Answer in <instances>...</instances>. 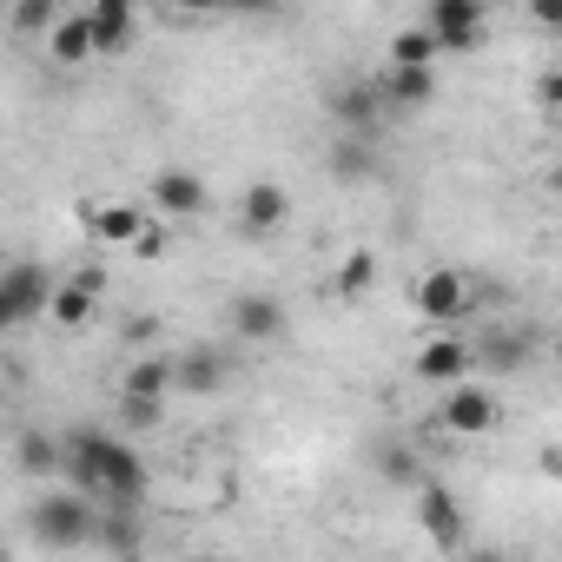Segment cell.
Masks as SVG:
<instances>
[{
  "mask_svg": "<svg viewBox=\"0 0 562 562\" xmlns=\"http://www.w3.org/2000/svg\"><path fill=\"white\" fill-rule=\"evenodd\" d=\"M60 476H67V490H87V496L106 503V509H133V503L146 496V463H139V450H133L126 437L100 430V424H80V430L60 437Z\"/></svg>",
  "mask_w": 562,
  "mask_h": 562,
  "instance_id": "cell-1",
  "label": "cell"
},
{
  "mask_svg": "<svg viewBox=\"0 0 562 562\" xmlns=\"http://www.w3.org/2000/svg\"><path fill=\"white\" fill-rule=\"evenodd\" d=\"M27 522H34V536H41L47 549H80V542L100 536V503H93L87 490H47V496L27 509Z\"/></svg>",
  "mask_w": 562,
  "mask_h": 562,
  "instance_id": "cell-2",
  "label": "cell"
},
{
  "mask_svg": "<svg viewBox=\"0 0 562 562\" xmlns=\"http://www.w3.org/2000/svg\"><path fill=\"white\" fill-rule=\"evenodd\" d=\"M54 292H60V285H54L41 265H8V271H0V325L21 331V325L47 318V312H54Z\"/></svg>",
  "mask_w": 562,
  "mask_h": 562,
  "instance_id": "cell-3",
  "label": "cell"
},
{
  "mask_svg": "<svg viewBox=\"0 0 562 562\" xmlns=\"http://www.w3.org/2000/svg\"><path fill=\"white\" fill-rule=\"evenodd\" d=\"M417 318L437 325V331H450L457 318H470V278L457 265H430L417 278Z\"/></svg>",
  "mask_w": 562,
  "mask_h": 562,
  "instance_id": "cell-4",
  "label": "cell"
},
{
  "mask_svg": "<svg viewBox=\"0 0 562 562\" xmlns=\"http://www.w3.org/2000/svg\"><path fill=\"white\" fill-rule=\"evenodd\" d=\"M411 371H417V384H443V391H457V384H470V371H476V345L457 338V331H437V338L417 345Z\"/></svg>",
  "mask_w": 562,
  "mask_h": 562,
  "instance_id": "cell-5",
  "label": "cell"
},
{
  "mask_svg": "<svg viewBox=\"0 0 562 562\" xmlns=\"http://www.w3.org/2000/svg\"><path fill=\"white\" fill-rule=\"evenodd\" d=\"M443 54H470L476 41H483V27H490V14L476 8V0H430L424 8V21H417Z\"/></svg>",
  "mask_w": 562,
  "mask_h": 562,
  "instance_id": "cell-6",
  "label": "cell"
},
{
  "mask_svg": "<svg viewBox=\"0 0 562 562\" xmlns=\"http://www.w3.org/2000/svg\"><path fill=\"white\" fill-rule=\"evenodd\" d=\"M100 299H106V271H100V265H80L67 285L54 292V312H47V318H54L60 331H87V325L100 318Z\"/></svg>",
  "mask_w": 562,
  "mask_h": 562,
  "instance_id": "cell-7",
  "label": "cell"
},
{
  "mask_svg": "<svg viewBox=\"0 0 562 562\" xmlns=\"http://www.w3.org/2000/svg\"><path fill=\"white\" fill-rule=\"evenodd\" d=\"M496 391H483L476 378L470 384H457V391H443V411H437V424L450 430V437H490L496 430Z\"/></svg>",
  "mask_w": 562,
  "mask_h": 562,
  "instance_id": "cell-8",
  "label": "cell"
},
{
  "mask_svg": "<svg viewBox=\"0 0 562 562\" xmlns=\"http://www.w3.org/2000/svg\"><path fill=\"white\" fill-rule=\"evenodd\" d=\"M146 205H153V212H166V218H199V212L212 205V192H205V179H199V172H186V166H166V172H153V192H146Z\"/></svg>",
  "mask_w": 562,
  "mask_h": 562,
  "instance_id": "cell-9",
  "label": "cell"
},
{
  "mask_svg": "<svg viewBox=\"0 0 562 562\" xmlns=\"http://www.w3.org/2000/svg\"><path fill=\"white\" fill-rule=\"evenodd\" d=\"M417 522H424V536H430L437 549H463V529H470V516H463L457 490H443V483H424V490H417Z\"/></svg>",
  "mask_w": 562,
  "mask_h": 562,
  "instance_id": "cell-10",
  "label": "cell"
},
{
  "mask_svg": "<svg viewBox=\"0 0 562 562\" xmlns=\"http://www.w3.org/2000/svg\"><path fill=\"white\" fill-rule=\"evenodd\" d=\"M285 218H292V192L278 186V179H251V186H245V199H238V225H245L251 238L278 232Z\"/></svg>",
  "mask_w": 562,
  "mask_h": 562,
  "instance_id": "cell-11",
  "label": "cell"
},
{
  "mask_svg": "<svg viewBox=\"0 0 562 562\" xmlns=\"http://www.w3.org/2000/svg\"><path fill=\"white\" fill-rule=\"evenodd\" d=\"M87 212V232L100 245H139V232L153 225V205H133V199H113V205H80Z\"/></svg>",
  "mask_w": 562,
  "mask_h": 562,
  "instance_id": "cell-12",
  "label": "cell"
},
{
  "mask_svg": "<svg viewBox=\"0 0 562 562\" xmlns=\"http://www.w3.org/2000/svg\"><path fill=\"white\" fill-rule=\"evenodd\" d=\"M536 358V338L516 325H483L476 331V371H522Z\"/></svg>",
  "mask_w": 562,
  "mask_h": 562,
  "instance_id": "cell-13",
  "label": "cell"
},
{
  "mask_svg": "<svg viewBox=\"0 0 562 562\" xmlns=\"http://www.w3.org/2000/svg\"><path fill=\"white\" fill-rule=\"evenodd\" d=\"M225 318H232V331H238V338H251V345L285 338V305H278L271 292H238Z\"/></svg>",
  "mask_w": 562,
  "mask_h": 562,
  "instance_id": "cell-14",
  "label": "cell"
},
{
  "mask_svg": "<svg viewBox=\"0 0 562 562\" xmlns=\"http://www.w3.org/2000/svg\"><path fill=\"white\" fill-rule=\"evenodd\" d=\"M179 391V358H166V351H146V358H133V371H126V384H120V397H172Z\"/></svg>",
  "mask_w": 562,
  "mask_h": 562,
  "instance_id": "cell-15",
  "label": "cell"
},
{
  "mask_svg": "<svg viewBox=\"0 0 562 562\" xmlns=\"http://www.w3.org/2000/svg\"><path fill=\"white\" fill-rule=\"evenodd\" d=\"M378 93H384V106L417 113V106H430V100H437V74H430V67H384Z\"/></svg>",
  "mask_w": 562,
  "mask_h": 562,
  "instance_id": "cell-16",
  "label": "cell"
},
{
  "mask_svg": "<svg viewBox=\"0 0 562 562\" xmlns=\"http://www.w3.org/2000/svg\"><path fill=\"white\" fill-rule=\"evenodd\" d=\"M378 106H384L378 80H351V87H338V93H331V113L351 126V139H364V133L378 126Z\"/></svg>",
  "mask_w": 562,
  "mask_h": 562,
  "instance_id": "cell-17",
  "label": "cell"
},
{
  "mask_svg": "<svg viewBox=\"0 0 562 562\" xmlns=\"http://www.w3.org/2000/svg\"><path fill=\"white\" fill-rule=\"evenodd\" d=\"M87 27H93V47H100V54H120V47L133 41L139 14L126 8V0H93V8H87Z\"/></svg>",
  "mask_w": 562,
  "mask_h": 562,
  "instance_id": "cell-18",
  "label": "cell"
},
{
  "mask_svg": "<svg viewBox=\"0 0 562 562\" xmlns=\"http://www.w3.org/2000/svg\"><path fill=\"white\" fill-rule=\"evenodd\" d=\"M47 54H54V67H87L100 47H93V27H87V8L80 14H60V27L47 34Z\"/></svg>",
  "mask_w": 562,
  "mask_h": 562,
  "instance_id": "cell-19",
  "label": "cell"
},
{
  "mask_svg": "<svg viewBox=\"0 0 562 562\" xmlns=\"http://www.w3.org/2000/svg\"><path fill=\"white\" fill-rule=\"evenodd\" d=\"M378 476H384V483H397V490H424V463H417V450H411V443H397V437H384V443H378Z\"/></svg>",
  "mask_w": 562,
  "mask_h": 562,
  "instance_id": "cell-20",
  "label": "cell"
},
{
  "mask_svg": "<svg viewBox=\"0 0 562 562\" xmlns=\"http://www.w3.org/2000/svg\"><path fill=\"white\" fill-rule=\"evenodd\" d=\"M225 378H232V364L218 358V351H192V358H179V391H225Z\"/></svg>",
  "mask_w": 562,
  "mask_h": 562,
  "instance_id": "cell-21",
  "label": "cell"
},
{
  "mask_svg": "<svg viewBox=\"0 0 562 562\" xmlns=\"http://www.w3.org/2000/svg\"><path fill=\"white\" fill-rule=\"evenodd\" d=\"M371 285H378V251L371 245L345 251V265H338V299H364Z\"/></svg>",
  "mask_w": 562,
  "mask_h": 562,
  "instance_id": "cell-22",
  "label": "cell"
},
{
  "mask_svg": "<svg viewBox=\"0 0 562 562\" xmlns=\"http://www.w3.org/2000/svg\"><path fill=\"white\" fill-rule=\"evenodd\" d=\"M443 47L424 34V27H404V34H391V47H384V67H430Z\"/></svg>",
  "mask_w": 562,
  "mask_h": 562,
  "instance_id": "cell-23",
  "label": "cell"
},
{
  "mask_svg": "<svg viewBox=\"0 0 562 562\" xmlns=\"http://www.w3.org/2000/svg\"><path fill=\"white\" fill-rule=\"evenodd\" d=\"M371 166H378V159H371L364 139H338V153H331V172H338V179H364Z\"/></svg>",
  "mask_w": 562,
  "mask_h": 562,
  "instance_id": "cell-24",
  "label": "cell"
},
{
  "mask_svg": "<svg viewBox=\"0 0 562 562\" xmlns=\"http://www.w3.org/2000/svg\"><path fill=\"white\" fill-rule=\"evenodd\" d=\"M14 27H21V34H54V27H60V8H54V0H21V8H14Z\"/></svg>",
  "mask_w": 562,
  "mask_h": 562,
  "instance_id": "cell-25",
  "label": "cell"
},
{
  "mask_svg": "<svg viewBox=\"0 0 562 562\" xmlns=\"http://www.w3.org/2000/svg\"><path fill=\"white\" fill-rule=\"evenodd\" d=\"M21 463H27V470H60V443L41 437V430H27V437H21Z\"/></svg>",
  "mask_w": 562,
  "mask_h": 562,
  "instance_id": "cell-26",
  "label": "cell"
},
{
  "mask_svg": "<svg viewBox=\"0 0 562 562\" xmlns=\"http://www.w3.org/2000/svg\"><path fill=\"white\" fill-rule=\"evenodd\" d=\"M120 417H126L133 430H153V424L166 417V404H159V397H120Z\"/></svg>",
  "mask_w": 562,
  "mask_h": 562,
  "instance_id": "cell-27",
  "label": "cell"
},
{
  "mask_svg": "<svg viewBox=\"0 0 562 562\" xmlns=\"http://www.w3.org/2000/svg\"><path fill=\"white\" fill-rule=\"evenodd\" d=\"M166 245H172V232H166V218L153 212V225L139 232V245H133V251H139V258H166Z\"/></svg>",
  "mask_w": 562,
  "mask_h": 562,
  "instance_id": "cell-28",
  "label": "cell"
},
{
  "mask_svg": "<svg viewBox=\"0 0 562 562\" xmlns=\"http://www.w3.org/2000/svg\"><path fill=\"white\" fill-rule=\"evenodd\" d=\"M536 100H542L549 113H562V67H549V74L536 80Z\"/></svg>",
  "mask_w": 562,
  "mask_h": 562,
  "instance_id": "cell-29",
  "label": "cell"
},
{
  "mask_svg": "<svg viewBox=\"0 0 562 562\" xmlns=\"http://www.w3.org/2000/svg\"><path fill=\"white\" fill-rule=\"evenodd\" d=\"M529 21L549 27V34H562V0H529Z\"/></svg>",
  "mask_w": 562,
  "mask_h": 562,
  "instance_id": "cell-30",
  "label": "cell"
},
{
  "mask_svg": "<svg viewBox=\"0 0 562 562\" xmlns=\"http://www.w3.org/2000/svg\"><path fill=\"white\" fill-rule=\"evenodd\" d=\"M536 463H542V476H549V483H562V443H542V457H536Z\"/></svg>",
  "mask_w": 562,
  "mask_h": 562,
  "instance_id": "cell-31",
  "label": "cell"
},
{
  "mask_svg": "<svg viewBox=\"0 0 562 562\" xmlns=\"http://www.w3.org/2000/svg\"><path fill=\"white\" fill-rule=\"evenodd\" d=\"M192 562H232V555H192Z\"/></svg>",
  "mask_w": 562,
  "mask_h": 562,
  "instance_id": "cell-32",
  "label": "cell"
}]
</instances>
